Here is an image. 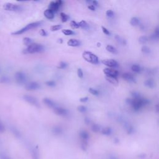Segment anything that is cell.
<instances>
[{"instance_id":"obj_49","label":"cell","mask_w":159,"mask_h":159,"mask_svg":"<svg viewBox=\"0 0 159 159\" xmlns=\"http://www.w3.org/2000/svg\"><path fill=\"white\" fill-rule=\"evenodd\" d=\"M88 97L86 96V97H83V98H81L80 99V102L81 103H86L88 101Z\"/></svg>"},{"instance_id":"obj_45","label":"cell","mask_w":159,"mask_h":159,"mask_svg":"<svg viewBox=\"0 0 159 159\" xmlns=\"http://www.w3.org/2000/svg\"><path fill=\"white\" fill-rule=\"evenodd\" d=\"M5 130H6V128H5L4 124L1 121H0V133L5 132Z\"/></svg>"},{"instance_id":"obj_6","label":"cell","mask_w":159,"mask_h":159,"mask_svg":"<svg viewBox=\"0 0 159 159\" xmlns=\"http://www.w3.org/2000/svg\"><path fill=\"white\" fill-rule=\"evenodd\" d=\"M23 98H24V100L26 102H28V103H29V104H31V105H33L34 106H36L37 108L40 107L39 102H38V100L35 97H34L32 96H30V95L26 94V95H24L23 96Z\"/></svg>"},{"instance_id":"obj_20","label":"cell","mask_w":159,"mask_h":159,"mask_svg":"<svg viewBox=\"0 0 159 159\" xmlns=\"http://www.w3.org/2000/svg\"><path fill=\"white\" fill-rule=\"evenodd\" d=\"M44 14L45 17H46L47 19H53L54 18V17H55L54 13L52 11H50V9H46V10L44 11Z\"/></svg>"},{"instance_id":"obj_13","label":"cell","mask_w":159,"mask_h":159,"mask_svg":"<svg viewBox=\"0 0 159 159\" xmlns=\"http://www.w3.org/2000/svg\"><path fill=\"white\" fill-rule=\"evenodd\" d=\"M43 102V103L46 105H47L48 107H49L50 108H53L54 109L55 107L58 106V105L56 104V103L54 101H53L52 99H51L50 98H44Z\"/></svg>"},{"instance_id":"obj_1","label":"cell","mask_w":159,"mask_h":159,"mask_svg":"<svg viewBox=\"0 0 159 159\" xmlns=\"http://www.w3.org/2000/svg\"><path fill=\"white\" fill-rule=\"evenodd\" d=\"M150 103V101L146 98H141L139 99H132V103L131 106L132 108L134 111H138L144 106L148 105Z\"/></svg>"},{"instance_id":"obj_26","label":"cell","mask_w":159,"mask_h":159,"mask_svg":"<svg viewBox=\"0 0 159 159\" xmlns=\"http://www.w3.org/2000/svg\"><path fill=\"white\" fill-rule=\"evenodd\" d=\"M141 51L144 54H150L151 52L150 49L147 46H143L141 48Z\"/></svg>"},{"instance_id":"obj_12","label":"cell","mask_w":159,"mask_h":159,"mask_svg":"<svg viewBox=\"0 0 159 159\" xmlns=\"http://www.w3.org/2000/svg\"><path fill=\"white\" fill-rule=\"evenodd\" d=\"M103 72L106 76H114V77L117 78V76H118V75H119V72L117 70H114V69H112L110 68H105L103 70Z\"/></svg>"},{"instance_id":"obj_43","label":"cell","mask_w":159,"mask_h":159,"mask_svg":"<svg viewBox=\"0 0 159 159\" xmlns=\"http://www.w3.org/2000/svg\"><path fill=\"white\" fill-rule=\"evenodd\" d=\"M106 14L107 17H109V18L113 17H114V12H113L112 10H111V9L108 10V11H106Z\"/></svg>"},{"instance_id":"obj_35","label":"cell","mask_w":159,"mask_h":159,"mask_svg":"<svg viewBox=\"0 0 159 159\" xmlns=\"http://www.w3.org/2000/svg\"><path fill=\"white\" fill-rule=\"evenodd\" d=\"M62 28V26L60 25V24H57V25H54L50 27V30L51 31H57L58 30H60Z\"/></svg>"},{"instance_id":"obj_29","label":"cell","mask_w":159,"mask_h":159,"mask_svg":"<svg viewBox=\"0 0 159 159\" xmlns=\"http://www.w3.org/2000/svg\"><path fill=\"white\" fill-rule=\"evenodd\" d=\"M61 19H62V21L63 22V23H65V22H67L68 20V19H69V16L67 15V14H66L65 13H61Z\"/></svg>"},{"instance_id":"obj_16","label":"cell","mask_w":159,"mask_h":159,"mask_svg":"<svg viewBox=\"0 0 159 159\" xmlns=\"http://www.w3.org/2000/svg\"><path fill=\"white\" fill-rule=\"evenodd\" d=\"M80 44H81V43L79 41H78L77 39H71L67 42V45L68 46L73 47H78L80 46Z\"/></svg>"},{"instance_id":"obj_17","label":"cell","mask_w":159,"mask_h":159,"mask_svg":"<svg viewBox=\"0 0 159 159\" xmlns=\"http://www.w3.org/2000/svg\"><path fill=\"white\" fill-rule=\"evenodd\" d=\"M106 80L111 83L113 85H117L119 84V82L118 80L117 79L116 77H114V76H106Z\"/></svg>"},{"instance_id":"obj_47","label":"cell","mask_w":159,"mask_h":159,"mask_svg":"<svg viewBox=\"0 0 159 159\" xmlns=\"http://www.w3.org/2000/svg\"><path fill=\"white\" fill-rule=\"evenodd\" d=\"M0 159H11V158L4 153H0Z\"/></svg>"},{"instance_id":"obj_19","label":"cell","mask_w":159,"mask_h":159,"mask_svg":"<svg viewBox=\"0 0 159 159\" xmlns=\"http://www.w3.org/2000/svg\"><path fill=\"white\" fill-rule=\"evenodd\" d=\"M114 38L116 39V41L121 45H123V46H126L127 44V42L126 40L124 39H123L122 37H121L120 35H116L114 36Z\"/></svg>"},{"instance_id":"obj_38","label":"cell","mask_w":159,"mask_h":159,"mask_svg":"<svg viewBox=\"0 0 159 159\" xmlns=\"http://www.w3.org/2000/svg\"><path fill=\"white\" fill-rule=\"evenodd\" d=\"M86 3L88 4V5H93L94 7L98 6V2L96 0H88V1H86Z\"/></svg>"},{"instance_id":"obj_28","label":"cell","mask_w":159,"mask_h":159,"mask_svg":"<svg viewBox=\"0 0 159 159\" xmlns=\"http://www.w3.org/2000/svg\"><path fill=\"white\" fill-rule=\"evenodd\" d=\"M23 42H24V44L26 46H30L31 44H33L32 40L31 38H29V37H25V38H24Z\"/></svg>"},{"instance_id":"obj_7","label":"cell","mask_w":159,"mask_h":159,"mask_svg":"<svg viewBox=\"0 0 159 159\" xmlns=\"http://www.w3.org/2000/svg\"><path fill=\"white\" fill-rule=\"evenodd\" d=\"M63 4V2L61 1V0H58V1L57 2H52L49 5V9H50V11H52L54 13H56L58 11L59 8L61 7Z\"/></svg>"},{"instance_id":"obj_42","label":"cell","mask_w":159,"mask_h":159,"mask_svg":"<svg viewBox=\"0 0 159 159\" xmlns=\"http://www.w3.org/2000/svg\"><path fill=\"white\" fill-rule=\"evenodd\" d=\"M32 156L33 159H38L39 158V153L35 149H34L32 150Z\"/></svg>"},{"instance_id":"obj_18","label":"cell","mask_w":159,"mask_h":159,"mask_svg":"<svg viewBox=\"0 0 159 159\" xmlns=\"http://www.w3.org/2000/svg\"><path fill=\"white\" fill-rule=\"evenodd\" d=\"M130 24L132 26H138L141 24V20L137 17H133L131 19Z\"/></svg>"},{"instance_id":"obj_10","label":"cell","mask_w":159,"mask_h":159,"mask_svg":"<svg viewBox=\"0 0 159 159\" xmlns=\"http://www.w3.org/2000/svg\"><path fill=\"white\" fill-rule=\"evenodd\" d=\"M5 9L8 11H19L20 10H21V7L13 3H7L5 5Z\"/></svg>"},{"instance_id":"obj_31","label":"cell","mask_w":159,"mask_h":159,"mask_svg":"<svg viewBox=\"0 0 159 159\" xmlns=\"http://www.w3.org/2000/svg\"><path fill=\"white\" fill-rule=\"evenodd\" d=\"M62 132V129L61 127H59V126H55L53 129V132L57 135L61 134Z\"/></svg>"},{"instance_id":"obj_4","label":"cell","mask_w":159,"mask_h":159,"mask_svg":"<svg viewBox=\"0 0 159 159\" xmlns=\"http://www.w3.org/2000/svg\"><path fill=\"white\" fill-rule=\"evenodd\" d=\"M43 22L42 21H38V22H34V23H30L28 25H26L25 27H24L23 28L19 29L13 33H12V34L13 35H21L31 29H35V28H37L38 27H39L40 26H41Z\"/></svg>"},{"instance_id":"obj_40","label":"cell","mask_w":159,"mask_h":159,"mask_svg":"<svg viewBox=\"0 0 159 159\" xmlns=\"http://www.w3.org/2000/svg\"><path fill=\"white\" fill-rule=\"evenodd\" d=\"M89 93H90L91 94L94 95V96H98L99 95V91L96 90H95L94 88H90L88 90Z\"/></svg>"},{"instance_id":"obj_54","label":"cell","mask_w":159,"mask_h":159,"mask_svg":"<svg viewBox=\"0 0 159 159\" xmlns=\"http://www.w3.org/2000/svg\"><path fill=\"white\" fill-rule=\"evenodd\" d=\"M155 109H156V111L158 113V105H157L155 106Z\"/></svg>"},{"instance_id":"obj_51","label":"cell","mask_w":159,"mask_h":159,"mask_svg":"<svg viewBox=\"0 0 159 159\" xmlns=\"http://www.w3.org/2000/svg\"><path fill=\"white\" fill-rule=\"evenodd\" d=\"M131 103H132V99H131V98H126V103L128 105L131 106Z\"/></svg>"},{"instance_id":"obj_21","label":"cell","mask_w":159,"mask_h":159,"mask_svg":"<svg viewBox=\"0 0 159 159\" xmlns=\"http://www.w3.org/2000/svg\"><path fill=\"white\" fill-rule=\"evenodd\" d=\"M158 36H159V28L158 27H157L154 30V32L151 35L150 38L152 41H157L158 39Z\"/></svg>"},{"instance_id":"obj_48","label":"cell","mask_w":159,"mask_h":159,"mask_svg":"<svg viewBox=\"0 0 159 159\" xmlns=\"http://www.w3.org/2000/svg\"><path fill=\"white\" fill-rule=\"evenodd\" d=\"M102 31H103V33H104L105 34L108 35H109L111 34V32H109V31L107 28H106L105 27L102 26Z\"/></svg>"},{"instance_id":"obj_8","label":"cell","mask_w":159,"mask_h":159,"mask_svg":"<svg viewBox=\"0 0 159 159\" xmlns=\"http://www.w3.org/2000/svg\"><path fill=\"white\" fill-rule=\"evenodd\" d=\"M103 65L108 67L109 68H116L119 66L118 62L114 59H105L102 61Z\"/></svg>"},{"instance_id":"obj_52","label":"cell","mask_w":159,"mask_h":159,"mask_svg":"<svg viewBox=\"0 0 159 159\" xmlns=\"http://www.w3.org/2000/svg\"><path fill=\"white\" fill-rule=\"evenodd\" d=\"M88 9H89L90 10L93 11H95V9H96V8H95L94 6H93V5H88Z\"/></svg>"},{"instance_id":"obj_2","label":"cell","mask_w":159,"mask_h":159,"mask_svg":"<svg viewBox=\"0 0 159 159\" xmlns=\"http://www.w3.org/2000/svg\"><path fill=\"white\" fill-rule=\"evenodd\" d=\"M45 50L44 47L40 44L33 43L24 50L25 54H35V53H42Z\"/></svg>"},{"instance_id":"obj_11","label":"cell","mask_w":159,"mask_h":159,"mask_svg":"<svg viewBox=\"0 0 159 159\" xmlns=\"http://www.w3.org/2000/svg\"><path fill=\"white\" fill-rule=\"evenodd\" d=\"M41 86L36 82H31L25 86V88L29 91H34L40 88Z\"/></svg>"},{"instance_id":"obj_50","label":"cell","mask_w":159,"mask_h":159,"mask_svg":"<svg viewBox=\"0 0 159 159\" xmlns=\"http://www.w3.org/2000/svg\"><path fill=\"white\" fill-rule=\"evenodd\" d=\"M40 34H41L42 36H44V37H46L47 36V32L44 30V29H41L40 30Z\"/></svg>"},{"instance_id":"obj_15","label":"cell","mask_w":159,"mask_h":159,"mask_svg":"<svg viewBox=\"0 0 159 159\" xmlns=\"http://www.w3.org/2000/svg\"><path fill=\"white\" fill-rule=\"evenodd\" d=\"M144 85L149 88H154L156 86V83L153 78H149L144 82Z\"/></svg>"},{"instance_id":"obj_37","label":"cell","mask_w":159,"mask_h":159,"mask_svg":"<svg viewBox=\"0 0 159 159\" xmlns=\"http://www.w3.org/2000/svg\"><path fill=\"white\" fill-rule=\"evenodd\" d=\"M91 129H92V131L93 132H99V131H100V126H99L98 124H94L91 126Z\"/></svg>"},{"instance_id":"obj_39","label":"cell","mask_w":159,"mask_h":159,"mask_svg":"<svg viewBox=\"0 0 159 159\" xmlns=\"http://www.w3.org/2000/svg\"><path fill=\"white\" fill-rule=\"evenodd\" d=\"M77 110L80 112V113H85L87 111V108L85 106H79L77 107Z\"/></svg>"},{"instance_id":"obj_32","label":"cell","mask_w":159,"mask_h":159,"mask_svg":"<svg viewBox=\"0 0 159 159\" xmlns=\"http://www.w3.org/2000/svg\"><path fill=\"white\" fill-rule=\"evenodd\" d=\"M111 129L109 127L105 128L102 130V134L104 135H109L111 134Z\"/></svg>"},{"instance_id":"obj_24","label":"cell","mask_w":159,"mask_h":159,"mask_svg":"<svg viewBox=\"0 0 159 159\" xmlns=\"http://www.w3.org/2000/svg\"><path fill=\"white\" fill-rule=\"evenodd\" d=\"M106 49L107 50L108 52H110L111 54H116L117 53V49L115 47H114L113 46H111V45L107 46L106 47Z\"/></svg>"},{"instance_id":"obj_3","label":"cell","mask_w":159,"mask_h":159,"mask_svg":"<svg viewBox=\"0 0 159 159\" xmlns=\"http://www.w3.org/2000/svg\"><path fill=\"white\" fill-rule=\"evenodd\" d=\"M82 57L85 61L92 64H98L99 63L98 57L94 54L89 51H85L82 54Z\"/></svg>"},{"instance_id":"obj_14","label":"cell","mask_w":159,"mask_h":159,"mask_svg":"<svg viewBox=\"0 0 159 159\" xmlns=\"http://www.w3.org/2000/svg\"><path fill=\"white\" fill-rule=\"evenodd\" d=\"M123 78L126 81L130 83H136V80L135 78L129 73H125L123 75Z\"/></svg>"},{"instance_id":"obj_33","label":"cell","mask_w":159,"mask_h":159,"mask_svg":"<svg viewBox=\"0 0 159 159\" xmlns=\"http://www.w3.org/2000/svg\"><path fill=\"white\" fill-rule=\"evenodd\" d=\"M131 93V96H132L133 99H139V98H142L141 94L137 91H132Z\"/></svg>"},{"instance_id":"obj_23","label":"cell","mask_w":159,"mask_h":159,"mask_svg":"<svg viewBox=\"0 0 159 159\" xmlns=\"http://www.w3.org/2000/svg\"><path fill=\"white\" fill-rule=\"evenodd\" d=\"M149 41V37L146 35H142L139 38V43L141 44H145Z\"/></svg>"},{"instance_id":"obj_25","label":"cell","mask_w":159,"mask_h":159,"mask_svg":"<svg viewBox=\"0 0 159 159\" xmlns=\"http://www.w3.org/2000/svg\"><path fill=\"white\" fill-rule=\"evenodd\" d=\"M80 135L83 139V140H87L89 138V134L88 133L85 131H82L80 133Z\"/></svg>"},{"instance_id":"obj_46","label":"cell","mask_w":159,"mask_h":159,"mask_svg":"<svg viewBox=\"0 0 159 159\" xmlns=\"http://www.w3.org/2000/svg\"><path fill=\"white\" fill-rule=\"evenodd\" d=\"M77 75L79 78H83V72L81 68H78L77 70Z\"/></svg>"},{"instance_id":"obj_27","label":"cell","mask_w":159,"mask_h":159,"mask_svg":"<svg viewBox=\"0 0 159 159\" xmlns=\"http://www.w3.org/2000/svg\"><path fill=\"white\" fill-rule=\"evenodd\" d=\"M78 25H79V27L80 28H82L83 29H87L88 28L89 26L88 24V23H87V21H84V20H83V21H80L79 23H78Z\"/></svg>"},{"instance_id":"obj_5","label":"cell","mask_w":159,"mask_h":159,"mask_svg":"<svg viewBox=\"0 0 159 159\" xmlns=\"http://www.w3.org/2000/svg\"><path fill=\"white\" fill-rule=\"evenodd\" d=\"M14 78L17 83L19 84L24 83L26 81V75L23 72H17L15 73Z\"/></svg>"},{"instance_id":"obj_36","label":"cell","mask_w":159,"mask_h":159,"mask_svg":"<svg viewBox=\"0 0 159 159\" xmlns=\"http://www.w3.org/2000/svg\"><path fill=\"white\" fill-rule=\"evenodd\" d=\"M11 132L13 133V134L16 136L17 137H21V134H20V132L15 128H11Z\"/></svg>"},{"instance_id":"obj_34","label":"cell","mask_w":159,"mask_h":159,"mask_svg":"<svg viewBox=\"0 0 159 159\" xmlns=\"http://www.w3.org/2000/svg\"><path fill=\"white\" fill-rule=\"evenodd\" d=\"M62 33L65 35H73L75 33L72 30H70V29H64L62 30Z\"/></svg>"},{"instance_id":"obj_22","label":"cell","mask_w":159,"mask_h":159,"mask_svg":"<svg viewBox=\"0 0 159 159\" xmlns=\"http://www.w3.org/2000/svg\"><path fill=\"white\" fill-rule=\"evenodd\" d=\"M131 70L134 72L138 73H141V72L142 70V68H141L140 65H139L137 64H134L131 67Z\"/></svg>"},{"instance_id":"obj_9","label":"cell","mask_w":159,"mask_h":159,"mask_svg":"<svg viewBox=\"0 0 159 159\" xmlns=\"http://www.w3.org/2000/svg\"><path fill=\"white\" fill-rule=\"evenodd\" d=\"M54 112L56 114L61 116H66L68 114V111L67 109L59 106H57L55 108H54Z\"/></svg>"},{"instance_id":"obj_44","label":"cell","mask_w":159,"mask_h":159,"mask_svg":"<svg viewBox=\"0 0 159 159\" xmlns=\"http://www.w3.org/2000/svg\"><path fill=\"white\" fill-rule=\"evenodd\" d=\"M46 85L50 87H54L55 86V82L52 80H49V81H47L46 82Z\"/></svg>"},{"instance_id":"obj_53","label":"cell","mask_w":159,"mask_h":159,"mask_svg":"<svg viewBox=\"0 0 159 159\" xmlns=\"http://www.w3.org/2000/svg\"><path fill=\"white\" fill-rule=\"evenodd\" d=\"M85 122L86 124H89L91 123L90 119H89V118H88V117H85Z\"/></svg>"},{"instance_id":"obj_30","label":"cell","mask_w":159,"mask_h":159,"mask_svg":"<svg viewBox=\"0 0 159 159\" xmlns=\"http://www.w3.org/2000/svg\"><path fill=\"white\" fill-rule=\"evenodd\" d=\"M68 66V64L65 62H61L57 65V68L58 69H64L67 68Z\"/></svg>"},{"instance_id":"obj_41","label":"cell","mask_w":159,"mask_h":159,"mask_svg":"<svg viewBox=\"0 0 159 159\" xmlns=\"http://www.w3.org/2000/svg\"><path fill=\"white\" fill-rule=\"evenodd\" d=\"M70 26H71V27H72L73 29H78V28H80V27H79V25H78V23H76V22L75 21H72L70 22Z\"/></svg>"}]
</instances>
